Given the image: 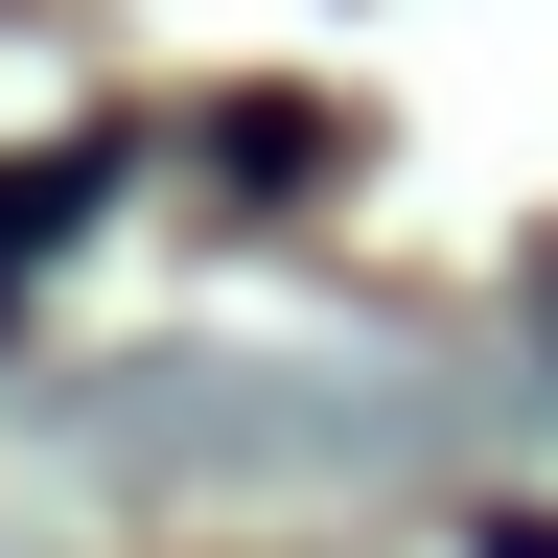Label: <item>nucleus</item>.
<instances>
[{"instance_id":"nucleus-1","label":"nucleus","mask_w":558,"mask_h":558,"mask_svg":"<svg viewBox=\"0 0 558 558\" xmlns=\"http://www.w3.org/2000/svg\"><path fill=\"white\" fill-rule=\"evenodd\" d=\"M117 186V140H47V163H0V279H24V256H70V209H94Z\"/></svg>"}]
</instances>
